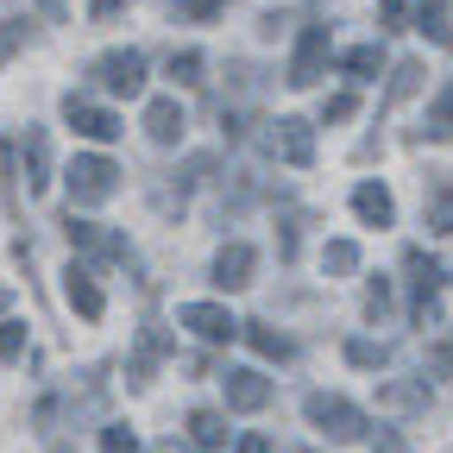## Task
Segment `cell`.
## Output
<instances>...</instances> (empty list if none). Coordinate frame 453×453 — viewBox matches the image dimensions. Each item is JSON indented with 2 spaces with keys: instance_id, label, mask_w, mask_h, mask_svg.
<instances>
[{
  "instance_id": "cell-1",
  "label": "cell",
  "mask_w": 453,
  "mask_h": 453,
  "mask_svg": "<svg viewBox=\"0 0 453 453\" xmlns=\"http://www.w3.org/2000/svg\"><path fill=\"white\" fill-rule=\"evenodd\" d=\"M303 416H309V428L321 434V441H334V447H353V441H365V410L359 403H347V396H334V390H309L303 396Z\"/></svg>"
},
{
  "instance_id": "cell-2",
  "label": "cell",
  "mask_w": 453,
  "mask_h": 453,
  "mask_svg": "<svg viewBox=\"0 0 453 453\" xmlns=\"http://www.w3.org/2000/svg\"><path fill=\"white\" fill-rule=\"evenodd\" d=\"M64 183H70V202L76 208H101L113 189H120V164L101 157V151H76L70 170H64Z\"/></svg>"
},
{
  "instance_id": "cell-3",
  "label": "cell",
  "mask_w": 453,
  "mask_h": 453,
  "mask_svg": "<svg viewBox=\"0 0 453 453\" xmlns=\"http://www.w3.org/2000/svg\"><path fill=\"white\" fill-rule=\"evenodd\" d=\"M88 76H95V88H107V95H145V57L139 50H101L95 64H88Z\"/></svg>"
},
{
  "instance_id": "cell-4",
  "label": "cell",
  "mask_w": 453,
  "mask_h": 453,
  "mask_svg": "<svg viewBox=\"0 0 453 453\" xmlns=\"http://www.w3.org/2000/svg\"><path fill=\"white\" fill-rule=\"evenodd\" d=\"M64 120L76 127V139H95V145H113V139L127 133L120 113L101 107V101H88V95H70V101H64Z\"/></svg>"
},
{
  "instance_id": "cell-5",
  "label": "cell",
  "mask_w": 453,
  "mask_h": 453,
  "mask_svg": "<svg viewBox=\"0 0 453 453\" xmlns=\"http://www.w3.org/2000/svg\"><path fill=\"white\" fill-rule=\"evenodd\" d=\"M327 57H334V44H327V26H303V38H296V57H290V88H315L321 82V70H327Z\"/></svg>"
},
{
  "instance_id": "cell-6",
  "label": "cell",
  "mask_w": 453,
  "mask_h": 453,
  "mask_svg": "<svg viewBox=\"0 0 453 453\" xmlns=\"http://www.w3.org/2000/svg\"><path fill=\"white\" fill-rule=\"evenodd\" d=\"M265 145H271V151H277L283 164H296V170H309V164H315V133H309V120H296V113H283V120H271Z\"/></svg>"
},
{
  "instance_id": "cell-7",
  "label": "cell",
  "mask_w": 453,
  "mask_h": 453,
  "mask_svg": "<svg viewBox=\"0 0 453 453\" xmlns=\"http://www.w3.org/2000/svg\"><path fill=\"white\" fill-rule=\"evenodd\" d=\"M64 234H70V246H76V252H95V258H133V246H127L120 234H107L101 220H82L76 208L64 214Z\"/></svg>"
},
{
  "instance_id": "cell-8",
  "label": "cell",
  "mask_w": 453,
  "mask_h": 453,
  "mask_svg": "<svg viewBox=\"0 0 453 453\" xmlns=\"http://www.w3.org/2000/svg\"><path fill=\"white\" fill-rule=\"evenodd\" d=\"M177 321H183L196 340H208V347H220V340H234V334H240V321L226 315V303H183Z\"/></svg>"
},
{
  "instance_id": "cell-9",
  "label": "cell",
  "mask_w": 453,
  "mask_h": 453,
  "mask_svg": "<svg viewBox=\"0 0 453 453\" xmlns=\"http://www.w3.org/2000/svg\"><path fill=\"white\" fill-rule=\"evenodd\" d=\"M403 271H410V296H416V303H410V315H416V321H428L434 290H441V265H434L422 246H410V252H403Z\"/></svg>"
},
{
  "instance_id": "cell-10",
  "label": "cell",
  "mask_w": 453,
  "mask_h": 453,
  "mask_svg": "<svg viewBox=\"0 0 453 453\" xmlns=\"http://www.w3.org/2000/svg\"><path fill=\"white\" fill-rule=\"evenodd\" d=\"M252 271H258V252H252L246 240H226V246L214 252V283H220V290H246Z\"/></svg>"
},
{
  "instance_id": "cell-11",
  "label": "cell",
  "mask_w": 453,
  "mask_h": 453,
  "mask_svg": "<svg viewBox=\"0 0 453 453\" xmlns=\"http://www.w3.org/2000/svg\"><path fill=\"white\" fill-rule=\"evenodd\" d=\"M164 353H170V334H164L157 321H145V327H139V347H133V365H127V384H133V390H145Z\"/></svg>"
},
{
  "instance_id": "cell-12",
  "label": "cell",
  "mask_w": 453,
  "mask_h": 453,
  "mask_svg": "<svg viewBox=\"0 0 453 453\" xmlns=\"http://www.w3.org/2000/svg\"><path fill=\"white\" fill-rule=\"evenodd\" d=\"M64 296H70V309H76L82 321H101V315H107V296H101V283H95L88 265H70V271H64Z\"/></svg>"
},
{
  "instance_id": "cell-13",
  "label": "cell",
  "mask_w": 453,
  "mask_h": 453,
  "mask_svg": "<svg viewBox=\"0 0 453 453\" xmlns=\"http://www.w3.org/2000/svg\"><path fill=\"white\" fill-rule=\"evenodd\" d=\"M183 107H177V95H157V101H145V139L151 145H177L183 139Z\"/></svg>"
},
{
  "instance_id": "cell-14",
  "label": "cell",
  "mask_w": 453,
  "mask_h": 453,
  "mask_svg": "<svg viewBox=\"0 0 453 453\" xmlns=\"http://www.w3.org/2000/svg\"><path fill=\"white\" fill-rule=\"evenodd\" d=\"M220 384H226V410H240V416H252V410L271 403V378L265 372H226Z\"/></svg>"
},
{
  "instance_id": "cell-15",
  "label": "cell",
  "mask_w": 453,
  "mask_h": 453,
  "mask_svg": "<svg viewBox=\"0 0 453 453\" xmlns=\"http://www.w3.org/2000/svg\"><path fill=\"white\" fill-rule=\"evenodd\" d=\"M19 170H26V189H32V196L50 183V133H44V127H26V139H19Z\"/></svg>"
},
{
  "instance_id": "cell-16",
  "label": "cell",
  "mask_w": 453,
  "mask_h": 453,
  "mask_svg": "<svg viewBox=\"0 0 453 453\" xmlns=\"http://www.w3.org/2000/svg\"><path fill=\"white\" fill-rule=\"evenodd\" d=\"M378 410H390V416L428 410V378H390V384H378Z\"/></svg>"
},
{
  "instance_id": "cell-17",
  "label": "cell",
  "mask_w": 453,
  "mask_h": 453,
  "mask_svg": "<svg viewBox=\"0 0 453 453\" xmlns=\"http://www.w3.org/2000/svg\"><path fill=\"white\" fill-rule=\"evenodd\" d=\"M353 214H359L365 226H390V220H396V202H390L384 183H359V189H353Z\"/></svg>"
},
{
  "instance_id": "cell-18",
  "label": "cell",
  "mask_w": 453,
  "mask_h": 453,
  "mask_svg": "<svg viewBox=\"0 0 453 453\" xmlns=\"http://www.w3.org/2000/svg\"><path fill=\"white\" fill-rule=\"evenodd\" d=\"M240 334H246V347H252L258 359H290V340H283L277 327H265V321H240Z\"/></svg>"
},
{
  "instance_id": "cell-19",
  "label": "cell",
  "mask_w": 453,
  "mask_h": 453,
  "mask_svg": "<svg viewBox=\"0 0 453 453\" xmlns=\"http://www.w3.org/2000/svg\"><path fill=\"white\" fill-rule=\"evenodd\" d=\"M189 441L208 447V453L226 447V416H220V410H196V416H189Z\"/></svg>"
},
{
  "instance_id": "cell-20",
  "label": "cell",
  "mask_w": 453,
  "mask_h": 453,
  "mask_svg": "<svg viewBox=\"0 0 453 453\" xmlns=\"http://www.w3.org/2000/svg\"><path fill=\"white\" fill-rule=\"evenodd\" d=\"M220 13H226V0H170V19L177 26H208Z\"/></svg>"
},
{
  "instance_id": "cell-21",
  "label": "cell",
  "mask_w": 453,
  "mask_h": 453,
  "mask_svg": "<svg viewBox=\"0 0 453 453\" xmlns=\"http://www.w3.org/2000/svg\"><path fill=\"white\" fill-rule=\"evenodd\" d=\"M202 70H208V64H202V50H170V57H164V76H170V82H183V88H196Z\"/></svg>"
},
{
  "instance_id": "cell-22",
  "label": "cell",
  "mask_w": 453,
  "mask_h": 453,
  "mask_svg": "<svg viewBox=\"0 0 453 453\" xmlns=\"http://www.w3.org/2000/svg\"><path fill=\"white\" fill-rule=\"evenodd\" d=\"M428 234H453V177H441L428 196Z\"/></svg>"
},
{
  "instance_id": "cell-23",
  "label": "cell",
  "mask_w": 453,
  "mask_h": 453,
  "mask_svg": "<svg viewBox=\"0 0 453 453\" xmlns=\"http://www.w3.org/2000/svg\"><path fill=\"white\" fill-rule=\"evenodd\" d=\"M26 38H32V19H26V13H7V19H0V64H13Z\"/></svg>"
},
{
  "instance_id": "cell-24",
  "label": "cell",
  "mask_w": 453,
  "mask_h": 453,
  "mask_svg": "<svg viewBox=\"0 0 453 453\" xmlns=\"http://www.w3.org/2000/svg\"><path fill=\"white\" fill-rule=\"evenodd\" d=\"M340 64H347V76H359V82H372V76L384 70V50H378V44H353L347 57H340Z\"/></svg>"
},
{
  "instance_id": "cell-25",
  "label": "cell",
  "mask_w": 453,
  "mask_h": 453,
  "mask_svg": "<svg viewBox=\"0 0 453 453\" xmlns=\"http://www.w3.org/2000/svg\"><path fill=\"white\" fill-rule=\"evenodd\" d=\"M416 32H428L434 44H447V0H422V7H416Z\"/></svg>"
},
{
  "instance_id": "cell-26",
  "label": "cell",
  "mask_w": 453,
  "mask_h": 453,
  "mask_svg": "<svg viewBox=\"0 0 453 453\" xmlns=\"http://www.w3.org/2000/svg\"><path fill=\"white\" fill-rule=\"evenodd\" d=\"M428 139H453V82L434 95V107H428Z\"/></svg>"
},
{
  "instance_id": "cell-27",
  "label": "cell",
  "mask_w": 453,
  "mask_h": 453,
  "mask_svg": "<svg viewBox=\"0 0 453 453\" xmlns=\"http://www.w3.org/2000/svg\"><path fill=\"white\" fill-rule=\"evenodd\" d=\"M321 265H327L334 277H347V271H359V246H353V240H334V246L321 252Z\"/></svg>"
},
{
  "instance_id": "cell-28",
  "label": "cell",
  "mask_w": 453,
  "mask_h": 453,
  "mask_svg": "<svg viewBox=\"0 0 453 453\" xmlns=\"http://www.w3.org/2000/svg\"><path fill=\"white\" fill-rule=\"evenodd\" d=\"M416 88H422V64H396V76H390V107L410 101Z\"/></svg>"
},
{
  "instance_id": "cell-29",
  "label": "cell",
  "mask_w": 453,
  "mask_h": 453,
  "mask_svg": "<svg viewBox=\"0 0 453 453\" xmlns=\"http://www.w3.org/2000/svg\"><path fill=\"white\" fill-rule=\"evenodd\" d=\"M26 353V321H0V365H13Z\"/></svg>"
},
{
  "instance_id": "cell-30",
  "label": "cell",
  "mask_w": 453,
  "mask_h": 453,
  "mask_svg": "<svg viewBox=\"0 0 453 453\" xmlns=\"http://www.w3.org/2000/svg\"><path fill=\"white\" fill-rule=\"evenodd\" d=\"M353 113H359V95H327V101H321V120H327V127L353 120Z\"/></svg>"
},
{
  "instance_id": "cell-31",
  "label": "cell",
  "mask_w": 453,
  "mask_h": 453,
  "mask_svg": "<svg viewBox=\"0 0 453 453\" xmlns=\"http://www.w3.org/2000/svg\"><path fill=\"white\" fill-rule=\"evenodd\" d=\"M101 453H139V434L113 422V428H101Z\"/></svg>"
},
{
  "instance_id": "cell-32",
  "label": "cell",
  "mask_w": 453,
  "mask_h": 453,
  "mask_svg": "<svg viewBox=\"0 0 453 453\" xmlns=\"http://www.w3.org/2000/svg\"><path fill=\"white\" fill-rule=\"evenodd\" d=\"M347 359H353V365H365V372H372V365H384V359H390V353H384V347H372V340H347Z\"/></svg>"
},
{
  "instance_id": "cell-33",
  "label": "cell",
  "mask_w": 453,
  "mask_h": 453,
  "mask_svg": "<svg viewBox=\"0 0 453 453\" xmlns=\"http://www.w3.org/2000/svg\"><path fill=\"white\" fill-rule=\"evenodd\" d=\"M384 309H390V283H384V277H372V283H365V315L378 321Z\"/></svg>"
},
{
  "instance_id": "cell-34",
  "label": "cell",
  "mask_w": 453,
  "mask_h": 453,
  "mask_svg": "<svg viewBox=\"0 0 453 453\" xmlns=\"http://www.w3.org/2000/svg\"><path fill=\"white\" fill-rule=\"evenodd\" d=\"M127 7H133V0H88V19H95V26H107L113 13H127Z\"/></svg>"
},
{
  "instance_id": "cell-35",
  "label": "cell",
  "mask_w": 453,
  "mask_h": 453,
  "mask_svg": "<svg viewBox=\"0 0 453 453\" xmlns=\"http://www.w3.org/2000/svg\"><path fill=\"white\" fill-rule=\"evenodd\" d=\"M403 13H410V0H378V19H384V32H390V26H403Z\"/></svg>"
},
{
  "instance_id": "cell-36",
  "label": "cell",
  "mask_w": 453,
  "mask_h": 453,
  "mask_svg": "<svg viewBox=\"0 0 453 453\" xmlns=\"http://www.w3.org/2000/svg\"><path fill=\"white\" fill-rule=\"evenodd\" d=\"M234 453H271V441H265V434H246V441H240Z\"/></svg>"
},
{
  "instance_id": "cell-37",
  "label": "cell",
  "mask_w": 453,
  "mask_h": 453,
  "mask_svg": "<svg viewBox=\"0 0 453 453\" xmlns=\"http://www.w3.org/2000/svg\"><path fill=\"white\" fill-rule=\"evenodd\" d=\"M38 7H44L50 19H64V13H70V0H38Z\"/></svg>"
},
{
  "instance_id": "cell-38",
  "label": "cell",
  "mask_w": 453,
  "mask_h": 453,
  "mask_svg": "<svg viewBox=\"0 0 453 453\" xmlns=\"http://www.w3.org/2000/svg\"><path fill=\"white\" fill-rule=\"evenodd\" d=\"M151 453H183V447H177V441H157V447H151Z\"/></svg>"
},
{
  "instance_id": "cell-39",
  "label": "cell",
  "mask_w": 453,
  "mask_h": 453,
  "mask_svg": "<svg viewBox=\"0 0 453 453\" xmlns=\"http://www.w3.org/2000/svg\"><path fill=\"white\" fill-rule=\"evenodd\" d=\"M50 453H76V447H50Z\"/></svg>"
}]
</instances>
